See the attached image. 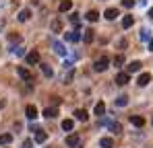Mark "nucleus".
I'll list each match as a JSON object with an SVG mask.
<instances>
[{
	"instance_id": "nucleus-1",
	"label": "nucleus",
	"mask_w": 153,
	"mask_h": 148,
	"mask_svg": "<svg viewBox=\"0 0 153 148\" xmlns=\"http://www.w3.org/2000/svg\"><path fill=\"white\" fill-rule=\"evenodd\" d=\"M108 66H110V58H108V56H102V58H97V60H95V64H93V68H95L97 72H103V70H108Z\"/></svg>"
},
{
	"instance_id": "nucleus-2",
	"label": "nucleus",
	"mask_w": 153,
	"mask_h": 148,
	"mask_svg": "<svg viewBox=\"0 0 153 148\" xmlns=\"http://www.w3.org/2000/svg\"><path fill=\"white\" fill-rule=\"evenodd\" d=\"M66 146L68 148H81V136H79V134L66 136Z\"/></svg>"
},
{
	"instance_id": "nucleus-3",
	"label": "nucleus",
	"mask_w": 153,
	"mask_h": 148,
	"mask_svg": "<svg viewBox=\"0 0 153 148\" xmlns=\"http://www.w3.org/2000/svg\"><path fill=\"white\" fill-rule=\"evenodd\" d=\"M25 60H27V64H29V66H35V64H39V60H42V58H39V51H35V49H33V51L25 53Z\"/></svg>"
},
{
	"instance_id": "nucleus-4",
	"label": "nucleus",
	"mask_w": 153,
	"mask_h": 148,
	"mask_svg": "<svg viewBox=\"0 0 153 148\" xmlns=\"http://www.w3.org/2000/svg\"><path fill=\"white\" fill-rule=\"evenodd\" d=\"M52 48H54V51H56L58 56H66V53H68V49L64 48V43L58 41V39H52Z\"/></svg>"
},
{
	"instance_id": "nucleus-5",
	"label": "nucleus",
	"mask_w": 153,
	"mask_h": 148,
	"mask_svg": "<svg viewBox=\"0 0 153 148\" xmlns=\"http://www.w3.org/2000/svg\"><path fill=\"white\" fill-rule=\"evenodd\" d=\"M64 39H66V41H68V43H79V41H81V33H79V31H68V33H64Z\"/></svg>"
},
{
	"instance_id": "nucleus-6",
	"label": "nucleus",
	"mask_w": 153,
	"mask_h": 148,
	"mask_svg": "<svg viewBox=\"0 0 153 148\" xmlns=\"http://www.w3.org/2000/svg\"><path fill=\"white\" fill-rule=\"evenodd\" d=\"M17 72H19V76H21V78H23L25 82H29V84L33 82V74L29 72L27 68H23V66H19V68H17Z\"/></svg>"
},
{
	"instance_id": "nucleus-7",
	"label": "nucleus",
	"mask_w": 153,
	"mask_h": 148,
	"mask_svg": "<svg viewBox=\"0 0 153 148\" xmlns=\"http://www.w3.org/2000/svg\"><path fill=\"white\" fill-rule=\"evenodd\" d=\"M149 82H151V74L149 72H141L139 74V78H137V84H139V86H147Z\"/></svg>"
},
{
	"instance_id": "nucleus-8",
	"label": "nucleus",
	"mask_w": 153,
	"mask_h": 148,
	"mask_svg": "<svg viewBox=\"0 0 153 148\" xmlns=\"http://www.w3.org/2000/svg\"><path fill=\"white\" fill-rule=\"evenodd\" d=\"M81 39H83L85 43H93V39H95V31H93V29H85L83 35H81Z\"/></svg>"
},
{
	"instance_id": "nucleus-9",
	"label": "nucleus",
	"mask_w": 153,
	"mask_h": 148,
	"mask_svg": "<svg viewBox=\"0 0 153 148\" xmlns=\"http://www.w3.org/2000/svg\"><path fill=\"white\" fill-rule=\"evenodd\" d=\"M141 66H143V64H141L139 60H134V62H130V64H128V66H126V74H134V72H141Z\"/></svg>"
},
{
	"instance_id": "nucleus-10",
	"label": "nucleus",
	"mask_w": 153,
	"mask_h": 148,
	"mask_svg": "<svg viewBox=\"0 0 153 148\" xmlns=\"http://www.w3.org/2000/svg\"><path fill=\"white\" fill-rule=\"evenodd\" d=\"M44 117H46V119L58 117V107H46V109H44Z\"/></svg>"
},
{
	"instance_id": "nucleus-11",
	"label": "nucleus",
	"mask_w": 153,
	"mask_h": 148,
	"mask_svg": "<svg viewBox=\"0 0 153 148\" xmlns=\"http://www.w3.org/2000/svg\"><path fill=\"white\" fill-rule=\"evenodd\" d=\"M25 115L29 119H37V107L35 105H27L25 107Z\"/></svg>"
},
{
	"instance_id": "nucleus-12",
	"label": "nucleus",
	"mask_w": 153,
	"mask_h": 148,
	"mask_svg": "<svg viewBox=\"0 0 153 148\" xmlns=\"http://www.w3.org/2000/svg\"><path fill=\"white\" fill-rule=\"evenodd\" d=\"M103 17H105L108 21H114L116 17H120V12H118V8H105V12H103Z\"/></svg>"
},
{
	"instance_id": "nucleus-13",
	"label": "nucleus",
	"mask_w": 153,
	"mask_h": 148,
	"mask_svg": "<svg viewBox=\"0 0 153 148\" xmlns=\"http://www.w3.org/2000/svg\"><path fill=\"white\" fill-rule=\"evenodd\" d=\"M128 80H130V74H126V72H120L116 76V84H120V86L128 84Z\"/></svg>"
},
{
	"instance_id": "nucleus-14",
	"label": "nucleus",
	"mask_w": 153,
	"mask_h": 148,
	"mask_svg": "<svg viewBox=\"0 0 153 148\" xmlns=\"http://www.w3.org/2000/svg\"><path fill=\"white\" fill-rule=\"evenodd\" d=\"M132 25H134V17H132V15H124V17H122V27H124V29H130Z\"/></svg>"
},
{
	"instance_id": "nucleus-15",
	"label": "nucleus",
	"mask_w": 153,
	"mask_h": 148,
	"mask_svg": "<svg viewBox=\"0 0 153 148\" xmlns=\"http://www.w3.org/2000/svg\"><path fill=\"white\" fill-rule=\"evenodd\" d=\"M130 123L137 125V127H143V125H145V117H141V115H130Z\"/></svg>"
},
{
	"instance_id": "nucleus-16",
	"label": "nucleus",
	"mask_w": 153,
	"mask_h": 148,
	"mask_svg": "<svg viewBox=\"0 0 153 148\" xmlns=\"http://www.w3.org/2000/svg\"><path fill=\"white\" fill-rule=\"evenodd\" d=\"M75 119H79V122H87V119H89V115H87V111H85V109H76V111H75Z\"/></svg>"
},
{
	"instance_id": "nucleus-17",
	"label": "nucleus",
	"mask_w": 153,
	"mask_h": 148,
	"mask_svg": "<svg viewBox=\"0 0 153 148\" xmlns=\"http://www.w3.org/2000/svg\"><path fill=\"white\" fill-rule=\"evenodd\" d=\"M29 17H31V10H29V8H23V10H21V12L17 15V19H19L21 23H25V21H29Z\"/></svg>"
},
{
	"instance_id": "nucleus-18",
	"label": "nucleus",
	"mask_w": 153,
	"mask_h": 148,
	"mask_svg": "<svg viewBox=\"0 0 153 148\" xmlns=\"http://www.w3.org/2000/svg\"><path fill=\"white\" fill-rule=\"evenodd\" d=\"M71 8H73V2H71V0H62V2H60V6H58V10H60V12H68Z\"/></svg>"
},
{
	"instance_id": "nucleus-19",
	"label": "nucleus",
	"mask_w": 153,
	"mask_h": 148,
	"mask_svg": "<svg viewBox=\"0 0 153 148\" xmlns=\"http://www.w3.org/2000/svg\"><path fill=\"white\" fill-rule=\"evenodd\" d=\"M50 29L54 33H60V31H62V21H60V19H54L50 23Z\"/></svg>"
},
{
	"instance_id": "nucleus-20",
	"label": "nucleus",
	"mask_w": 153,
	"mask_h": 148,
	"mask_svg": "<svg viewBox=\"0 0 153 148\" xmlns=\"http://www.w3.org/2000/svg\"><path fill=\"white\" fill-rule=\"evenodd\" d=\"M85 19H87L89 23H95V21L100 19V12H97V10H89V12L85 15Z\"/></svg>"
},
{
	"instance_id": "nucleus-21",
	"label": "nucleus",
	"mask_w": 153,
	"mask_h": 148,
	"mask_svg": "<svg viewBox=\"0 0 153 148\" xmlns=\"http://www.w3.org/2000/svg\"><path fill=\"white\" fill-rule=\"evenodd\" d=\"M48 140V134L44 132V130H37V134H35V142H39V144H44Z\"/></svg>"
},
{
	"instance_id": "nucleus-22",
	"label": "nucleus",
	"mask_w": 153,
	"mask_h": 148,
	"mask_svg": "<svg viewBox=\"0 0 153 148\" xmlns=\"http://www.w3.org/2000/svg\"><path fill=\"white\" fill-rule=\"evenodd\" d=\"M95 115H97V117H103V115H105V103L100 101V103L95 105Z\"/></svg>"
},
{
	"instance_id": "nucleus-23",
	"label": "nucleus",
	"mask_w": 153,
	"mask_h": 148,
	"mask_svg": "<svg viewBox=\"0 0 153 148\" xmlns=\"http://www.w3.org/2000/svg\"><path fill=\"white\" fill-rule=\"evenodd\" d=\"M114 105H116V107H126L128 105V97L126 95H120V97L114 101Z\"/></svg>"
},
{
	"instance_id": "nucleus-24",
	"label": "nucleus",
	"mask_w": 153,
	"mask_h": 148,
	"mask_svg": "<svg viewBox=\"0 0 153 148\" xmlns=\"http://www.w3.org/2000/svg\"><path fill=\"white\" fill-rule=\"evenodd\" d=\"M108 127H110V132H112V134H122V125H120L118 122H112Z\"/></svg>"
},
{
	"instance_id": "nucleus-25",
	"label": "nucleus",
	"mask_w": 153,
	"mask_h": 148,
	"mask_svg": "<svg viewBox=\"0 0 153 148\" xmlns=\"http://www.w3.org/2000/svg\"><path fill=\"white\" fill-rule=\"evenodd\" d=\"M42 66V72H44V76H48V78H52L54 76V70H52L50 64H39Z\"/></svg>"
},
{
	"instance_id": "nucleus-26",
	"label": "nucleus",
	"mask_w": 153,
	"mask_h": 148,
	"mask_svg": "<svg viewBox=\"0 0 153 148\" xmlns=\"http://www.w3.org/2000/svg\"><path fill=\"white\" fill-rule=\"evenodd\" d=\"M100 146L102 148H114V140L112 138H102L100 140Z\"/></svg>"
},
{
	"instance_id": "nucleus-27",
	"label": "nucleus",
	"mask_w": 153,
	"mask_h": 148,
	"mask_svg": "<svg viewBox=\"0 0 153 148\" xmlns=\"http://www.w3.org/2000/svg\"><path fill=\"white\" fill-rule=\"evenodd\" d=\"M73 127H75V122L73 119H64L62 122V130L64 132H73Z\"/></svg>"
},
{
	"instance_id": "nucleus-28",
	"label": "nucleus",
	"mask_w": 153,
	"mask_h": 148,
	"mask_svg": "<svg viewBox=\"0 0 153 148\" xmlns=\"http://www.w3.org/2000/svg\"><path fill=\"white\" fill-rule=\"evenodd\" d=\"M13 142V134H2L0 136V144L2 146H6V144H10Z\"/></svg>"
},
{
	"instance_id": "nucleus-29",
	"label": "nucleus",
	"mask_w": 153,
	"mask_h": 148,
	"mask_svg": "<svg viewBox=\"0 0 153 148\" xmlns=\"http://www.w3.org/2000/svg\"><path fill=\"white\" fill-rule=\"evenodd\" d=\"M151 39V29H141V41H149Z\"/></svg>"
},
{
	"instance_id": "nucleus-30",
	"label": "nucleus",
	"mask_w": 153,
	"mask_h": 148,
	"mask_svg": "<svg viewBox=\"0 0 153 148\" xmlns=\"http://www.w3.org/2000/svg\"><path fill=\"white\" fill-rule=\"evenodd\" d=\"M13 53L21 58V56H25V48H21V45H15V48H13Z\"/></svg>"
},
{
	"instance_id": "nucleus-31",
	"label": "nucleus",
	"mask_w": 153,
	"mask_h": 148,
	"mask_svg": "<svg viewBox=\"0 0 153 148\" xmlns=\"http://www.w3.org/2000/svg\"><path fill=\"white\" fill-rule=\"evenodd\" d=\"M122 64H124V56H116V58H114V66H116V68H120Z\"/></svg>"
},
{
	"instance_id": "nucleus-32",
	"label": "nucleus",
	"mask_w": 153,
	"mask_h": 148,
	"mask_svg": "<svg viewBox=\"0 0 153 148\" xmlns=\"http://www.w3.org/2000/svg\"><path fill=\"white\" fill-rule=\"evenodd\" d=\"M71 23L75 25V27H79V25H81V19H79V15H76V12H73V15H71Z\"/></svg>"
},
{
	"instance_id": "nucleus-33",
	"label": "nucleus",
	"mask_w": 153,
	"mask_h": 148,
	"mask_svg": "<svg viewBox=\"0 0 153 148\" xmlns=\"http://www.w3.org/2000/svg\"><path fill=\"white\" fill-rule=\"evenodd\" d=\"M8 39H10L13 43H19V41H21V35H19V33H10V35H8Z\"/></svg>"
},
{
	"instance_id": "nucleus-34",
	"label": "nucleus",
	"mask_w": 153,
	"mask_h": 148,
	"mask_svg": "<svg viewBox=\"0 0 153 148\" xmlns=\"http://www.w3.org/2000/svg\"><path fill=\"white\" fill-rule=\"evenodd\" d=\"M62 68H64V72H66V70H73V60H64Z\"/></svg>"
},
{
	"instance_id": "nucleus-35",
	"label": "nucleus",
	"mask_w": 153,
	"mask_h": 148,
	"mask_svg": "<svg viewBox=\"0 0 153 148\" xmlns=\"http://www.w3.org/2000/svg\"><path fill=\"white\" fill-rule=\"evenodd\" d=\"M97 123H100V125H110L112 122H110V117H105V115H103V117H100V122H97Z\"/></svg>"
},
{
	"instance_id": "nucleus-36",
	"label": "nucleus",
	"mask_w": 153,
	"mask_h": 148,
	"mask_svg": "<svg viewBox=\"0 0 153 148\" xmlns=\"http://www.w3.org/2000/svg\"><path fill=\"white\" fill-rule=\"evenodd\" d=\"M122 6H126V8L134 6V0H122Z\"/></svg>"
},
{
	"instance_id": "nucleus-37",
	"label": "nucleus",
	"mask_w": 153,
	"mask_h": 148,
	"mask_svg": "<svg viewBox=\"0 0 153 148\" xmlns=\"http://www.w3.org/2000/svg\"><path fill=\"white\" fill-rule=\"evenodd\" d=\"M21 148H33V140H25V142H23V146Z\"/></svg>"
},
{
	"instance_id": "nucleus-38",
	"label": "nucleus",
	"mask_w": 153,
	"mask_h": 148,
	"mask_svg": "<svg viewBox=\"0 0 153 148\" xmlns=\"http://www.w3.org/2000/svg\"><path fill=\"white\" fill-rule=\"evenodd\" d=\"M60 105V97H52V107H58Z\"/></svg>"
},
{
	"instance_id": "nucleus-39",
	"label": "nucleus",
	"mask_w": 153,
	"mask_h": 148,
	"mask_svg": "<svg viewBox=\"0 0 153 148\" xmlns=\"http://www.w3.org/2000/svg\"><path fill=\"white\" fill-rule=\"evenodd\" d=\"M149 51H153V37L149 39Z\"/></svg>"
},
{
	"instance_id": "nucleus-40",
	"label": "nucleus",
	"mask_w": 153,
	"mask_h": 148,
	"mask_svg": "<svg viewBox=\"0 0 153 148\" xmlns=\"http://www.w3.org/2000/svg\"><path fill=\"white\" fill-rule=\"evenodd\" d=\"M4 105H6V101H0V109H2V107H4Z\"/></svg>"
},
{
	"instance_id": "nucleus-41",
	"label": "nucleus",
	"mask_w": 153,
	"mask_h": 148,
	"mask_svg": "<svg viewBox=\"0 0 153 148\" xmlns=\"http://www.w3.org/2000/svg\"><path fill=\"white\" fill-rule=\"evenodd\" d=\"M149 17H151V19H153V8H149Z\"/></svg>"
},
{
	"instance_id": "nucleus-42",
	"label": "nucleus",
	"mask_w": 153,
	"mask_h": 148,
	"mask_svg": "<svg viewBox=\"0 0 153 148\" xmlns=\"http://www.w3.org/2000/svg\"><path fill=\"white\" fill-rule=\"evenodd\" d=\"M151 123H153V122H151Z\"/></svg>"
}]
</instances>
